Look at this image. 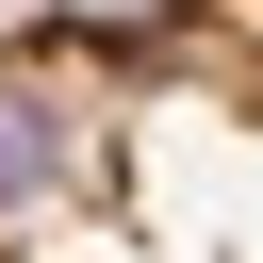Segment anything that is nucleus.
I'll return each mask as SVG.
<instances>
[{
	"instance_id": "obj_1",
	"label": "nucleus",
	"mask_w": 263,
	"mask_h": 263,
	"mask_svg": "<svg viewBox=\"0 0 263 263\" xmlns=\"http://www.w3.org/2000/svg\"><path fill=\"white\" fill-rule=\"evenodd\" d=\"M0 263H263V0L0 16Z\"/></svg>"
},
{
	"instance_id": "obj_2",
	"label": "nucleus",
	"mask_w": 263,
	"mask_h": 263,
	"mask_svg": "<svg viewBox=\"0 0 263 263\" xmlns=\"http://www.w3.org/2000/svg\"><path fill=\"white\" fill-rule=\"evenodd\" d=\"M0 16H33V0H0Z\"/></svg>"
}]
</instances>
